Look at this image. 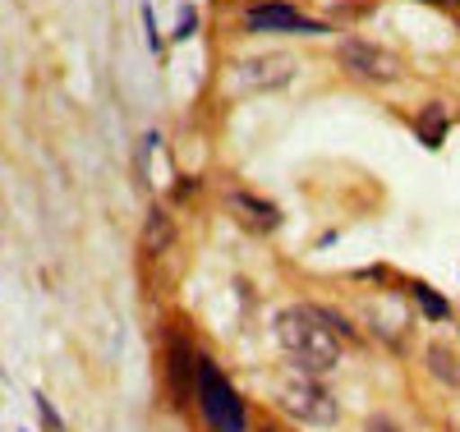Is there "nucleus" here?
Segmentation results:
<instances>
[{
    "mask_svg": "<svg viewBox=\"0 0 460 432\" xmlns=\"http://www.w3.org/2000/svg\"><path fill=\"white\" fill-rule=\"evenodd\" d=\"M341 331L345 322L327 308L314 304H295L277 318V340L286 345V355L304 368V373H327L341 359Z\"/></svg>",
    "mask_w": 460,
    "mask_h": 432,
    "instance_id": "f257e3e1",
    "label": "nucleus"
},
{
    "mask_svg": "<svg viewBox=\"0 0 460 432\" xmlns=\"http://www.w3.org/2000/svg\"><path fill=\"white\" fill-rule=\"evenodd\" d=\"M194 391H199V410L212 423V432H244V401L235 396V386L217 373V364L199 359Z\"/></svg>",
    "mask_w": 460,
    "mask_h": 432,
    "instance_id": "f03ea898",
    "label": "nucleus"
},
{
    "mask_svg": "<svg viewBox=\"0 0 460 432\" xmlns=\"http://www.w3.org/2000/svg\"><path fill=\"white\" fill-rule=\"evenodd\" d=\"M281 410L295 414L299 423H336V401L314 382V377H290L281 386Z\"/></svg>",
    "mask_w": 460,
    "mask_h": 432,
    "instance_id": "7ed1b4c3",
    "label": "nucleus"
},
{
    "mask_svg": "<svg viewBox=\"0 0 460 432\" xmlns=\"http://www.w3.org/2000/svg\"><path fill=\"white\" fill-rule=\"evenodd\" d=\"M341 60L350 65L355 74L373 78V84H396L401 78V60L392 51H382L373 42H359V37H350V42H341Z\"/></svg>",
    "mask_w": 460,
    "mask_h": 432,
    "instance_id": "20e7f679",
    "label": "nucleus"
},
{
    "mask_svg": "<svg viewBox=\"0 0 460 432\" xmlns=\"http://www.w3.org/2000/svg\"><path fill=\"white\" fill-rule=\"evenodd\" d=\"M290 78V56H253V60H240L235 69V84L240 88H281Z\"/></svg>",
    "mask_w": 460,
    "mask_h": 432,
    "instance_id": "39448f33",
    "label": "nucleus"
},
{
    "mask_svg": "<svg viewBox=\"0 0 460 432\" xmlns=\"http://www.w3.org/2000/svg\"><path fill=\"white\" fill-rule=\"evenodd\" d=\"M249 28L253 32H323V23L304 19L290 5H258V10H249Z\"/></svg>",
    "mask_w": 460,
    "mask_h": 432,
    "instance_id": "423d86ee",
    "label": "nucleus"
},
{
    "mask_svg": "<svg viewBox=\"0 0 460 432\" xmlns=\"http://www.w3.org/2000/svg\"><path fill=\"white\" fill-rule=\"evenodd\" d=\"M175 244V221H171V212H162V207H152L147 212V221H143V253H166Z\"/></svg>",
    "mask_w": 460,
    "mask_h": 432,
    "instance_id": "0eeeda50",
    "label": "nucleus"
},
{
    "mask_svg": "<svg viewBox=\"0 0 460 432\" xmlns=\"http://www.w3.org/2000/svg\"><path fill=\"white\" fill-rule=\"evenodd\" d=\"M230 212H240L253 230H272L281 216H277V207L272 203H262V198H253V193H230Z\"/></svg>",
    "mask_w": 460,
    "mask_h": 432,
    "instance_id": "6e6552de",
    "label": "nucleus"
},
{
    "mask_svg": "<svg viewBox=\"0 0 460 432\" xmlns=\"http://www.w3.org/2000/svg\"><path fill=\"white\" fill-rule=\"evenodd\" d=\"M194 377H199V359L175 340L171 345V386H175V396H189V391H194Z\"/></svg>",
    "mask_w": 460,
    "mask_h": 432,
    "instance_id": "1a4fd4ad",
    "label": "nucleus"
},
{
    "mask_svg": "<svg viewBox=\"0 0 460 432\" xmlns=\"http://www.w3.org/2000/svg\"><path fill=\"white\" fill-rule=\"evenodd\" d=\"M414 129H419V138H424L429 147H438L442 134H447V110L442 106H424V115L414 120Z\"/></svg>",
    "mask_w": 460,
    "mask_h": 432,
    "instance_id": "9d476101",
    "label": "nucleus"
},
{
    "mask_svg": "<svg viewBox=\"0 0 460 432\" xmlns=\"http://www.w3.org/2000/svg\"><path fill=\"white\" fill-rule=\"evenodd\" d=\"M429 364H433V373H438L442 382L460 386V364H456V355H451L447 345H433V349H429Z\"/></svg>",
    "mask_w": 460,
    "mask_h": 432,
    "instance_id": "9b49d317",
    "label": "nucleus"
},
{
    "mask_svg": "<svg viewBox=\"0 0 460 432\" xmlns=\"http://www.w3.org/2000/svg\"><path fill=\"white\" fill-rule=\"evenodd\" d=\"M410 290H414V299H419V304H424V313H429V318H447V304H442V299H438L429 286H410Z\"/></svg>",
    "mask_w": 460,
    "mask_h": 432,
    "instance_id": "f8f14e48",
    "label": "nucleus"
},
{
    "mask_svg": "<svg viewBox=\"0 0 460 432\" xmlns=\"http://www.w3.org/2000/svg\"><path fill=\"white\" fill-rule=\"evenodd\" d=\"M364 432H401V428H396L392 419H368V423H364Z\"/></svg>",
    "mask_w": 460,
    "mask_h": 432,
    "instance_id": "ddd939ff",
    "label": "nucleus"
},
{
    "mask_svg": "<svg viewBox=\"0 0 460 432\" xmlns=\"http://www.w3.org/2000/svg\"><path fill=\"white\" fill-rule=\"evenodd\" d=\"M194 28H199V19H194V14H184V19H180V32H175V37H189Z\"/></svg>",
    "mask_w": 460,
    "mask_h": 432,
    "instance_id": "4468645a",
    "label": "nucleus"
}]
</instances>
